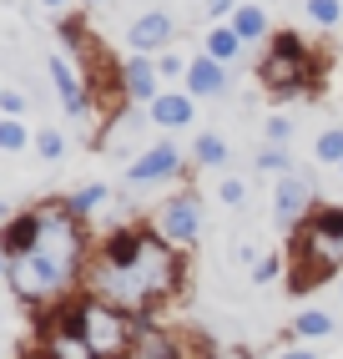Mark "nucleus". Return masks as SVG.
<instances>
[{"mask_svg": "<svg viewBox=\"0 0 343 359\" xmlns=\"http://www.w3.org/2000/svg\"><path fill=\"white\" fill-rule=\"evenodd\" d=\"M177 278H182L177 248L136 228H116L91 263V294L121 314H141L152 299H167L177 289Z\"/></svg>", "mask_w": 343, "mask_h": 359, "instance_id": "1", "label": "nucleus"}, {"mask_svg": "<svg viewBox=\"0 0 343 359\" xmlns=\"http://www.w3.org/2000/svg\"><path fill=\"white\" fill-rule=\"evenodd\" d=\"M333 269H343V208H318L298 228V243H293V283L288 289L303 294L318 278H328Z\"/></svg>", "mask_w": 343, "mask_h": 359, "instance_id": "2", "label": "nucleus"}, {"mask_svg": "<svg viewBox=\"0 0 343 359\" xmlns=\"http://www.w3.org/2000/svg\"><path fill=\"white\" fill-rule=\"evenodd\" d=\"M258 81L273 91V97H298V91H308L318 81V56L293 31H278L273 41H267V56L258 66Z\"/></svg>", "mask_w": 343, "mask_h": 359, "instance_id": "3", "label": "nucleus"}, {"mask_svg": "<svg viewBox=\"0 0 343 359\" xmlns=\"http://www.w3.org/2000/svg\"><path fill=\"white\" fill-rule=\"evenodd\" d=\"M81 329H86L96 359H127L132 344H136V324H127V314L111 309V304H102V299L81 304Z\"/></svg>", "mask_w": 343, "mask_h": 359, "instance_id": "4", "label": "nucleus"}, {"mask_svg": "<svg viewBox=\"0 0 343 359\" xmlns=\"http://www.w3.org/2000/svg\"><path fill=\"white\" fill-rule=\"evenodd\" d=\"M46 359H96L86 329H81V304H61L46 319Z\"/></svg>", "mask_w": 343, "mask_h": 359, "instance_id": "5", "label": "nucleus"}, {"mask_svg": "<svg viewBox=\"0 0 343 359\" xmlns=\"http://www.w3.org/2000/svg\"><path fill=\"white\" fill-rule=\"evenodd\" d=\"M157 228H162V238H172V243H192V238L202 233V203H197V193H177V198H167Z\"/></svg>", "mask_w": 343, "mask_h": 359, "instance_id": "6", "label": "nucleus"}, {"mask_svg": "<svg viewBox=\"0 0 343 359\" xmlns=\"http://www.w3.org/2000/svg\"><path fill=\"white\" fill-rule=\"evenodd\" d=\"M167 41H172V15H167V11H146V15H136L132 26H127V46H132V56L167 51Z\"/></svg>", "mask_w": 343, "mask_h": 359, "instance_id": "7", "label": "nucleus"}, {"mask_svg": "<svg viewBox=\"0 0 343 359\" xmlns=\"http://www.w3.org/2000/svg\"><path fill=\"white\" fill-rule=\"evenodd\" d=\"M177 172H182V152L172 142H157V147H146L127 167V182H162V177H177Z\"/></svg>", "mask_w": 343, "mask_h": 359, "instance_id": "8", "label": "nucleus"}, {"mask_svg": "<svg viewBox=\"0 0 343 359\" xmlns=\"http://www.w3.org/2000/svg\"><path fill=\"white\" fill-rule=\"evenodd\" d=\"M308 208H313V187H308L303 177L288 172V177L273 187V218H278V228H293Z\"/></svg>", "mask_w": 343, "mask_h": 359, "instance_id": "9", "label": "nucleus"}, {"mask_svg": "<svg viewBox=\"0 0 343 359\" xmlns=\"http://www.w3.org/2000/svg\"><path fill=\"white\" fill-rule=\"evenodd\" d=\"M36 243H41V208L15 212V218H10L6 228H0V253H6L10 263H15V258H26Z\"/></svg>", "mask_w": 343, "mask_h": 359, "instance_id": "10", "label": "nucleus"}, {"mask_svg": "<svg viewBox=\"0 0 343 359\" xmlns=\"http://www.w3.org/2000/svg\"><path fill=\"white\" fill-rule=\"evenodd\" d=\"M146 107H152V122L167 127V132H177L197 116V97H192V91H157Z\"/></svg>", "mask_w": 343, "mask_h": 359, "instance_id": "11", "label": "nucleus"}, {"mask_svg": "<svg viewBox=\"0 0 343 359\" xmlns=\"http://www.w3.org/2000/svg\"><path fill=\"white\" fill-rule=\"evenodd\" d=\"M51 81H56V91H61L66 116H86V111H91V91H86V81L76 76V71H71L66 56H51Z\"/></svg>", "mask_w": 343, "mask_h": 359, "instance_id": "12", "label": "nucleus"}, {"mask_svg": "<svg viewBox=\"0 0 343 359\" xmlns=\"http://www.w3.org/2000/svg\"><path fill=\"white\" fill-rule=\"evenodd\" d=\"M187 91L192 97H223L227 91V66L202 51L197 61H187Z\"/></svg>", "mask_w": 343, "mask_h": 359, "instance_id": "13", "label": "nucleus"}, {"mask_svg": "<svg viewBox=\"0 0 343 359\" xmlns=\"http://www.w3.org/2000/svg\"><path fill=\"white\" fill-rule=\"evenodd\" d=\"M157 76H162V71L146 61V56H132L127 66H121V97L152 102V97H157Z\"/></svg>", "mask_w": 343, "mask_h": 359, "instance_id": "14", "label": "nucleus"}, {"mask_svg": "<svg viewBox=\"0 0 343 359\" xmlns=\"http://www.w3.org/2000/svg\"><path fill=\"white\" fill-rule=\"evenodd\" d=\"M227 26H232L242 41H262V36H267V11H262V6H237V11L227 15Z\"/></svg>", "mask_w": 343, "mask_h": 359, "instance_id": "15", "label": "nucleus"}, {"mask_svg": "<svg viewBox=\"0 0 343 359\" xmlns=\"http://www.w3.org/2000/svg\"><path fill=\"white\" fill-rule=\"evenodd\" d=\"M242 46H248V41H242L232 26H217V31H207V56H212V61H223V66H232V61L242 56Z\"/></svg>", "mask_w": 343, "mask_h": 359, "instance_id": "16", "label": "nucleus"}, {"mask_svg": "<svg viewBox=\"0 0 343 359\" xmlns=\"http://www.w3.org/2000/svg\"><path fill=\"white\" fill-rule=\"evenodd\" d=\"M192 157H197V167H227V162H232L227 142L217 137V132H197V142H192Z\"/></svg>", "mask_w": 343, "mask_h": 359, "instance_id": "17", "label": "nucleus"}, {"mask_svg": "<svg viewBox=\"0 0 343 359\" xmlns=\"http://www.w3.org/2000/svg\"><path fill=\"white\" fill-rule=\"evenodd\" d=\"M293 334H298V339H328V334H333V319L323 314V309H303L298 324H293Z\"/></svg>", "mask_w": 343, "mask_h": 359, "instance_id": "18", "label": "nucleus"}, {"mask_svg": "<svg viewBox=\"0 0 343 359\" xmlns=\"http://www.w3.org/2000/svg\"><path fill=\"white\" fill-rule=\"evenodd\" d=\"M102 203H106V187H102V182H86V187H76V193L66 198V208L76 212V218H86V212H96Z\"/></svg>", "mask_w": 343, "mask_h": 359, "instance_id": "19", "label": "nucleus"}, {"mask_svg": "<svg viewBox=\"0 0 343 359\" xmlns=\"http://www.w3.org/2000/svg\"><path fill=\"white\" fill-rule=\"evenodd\" d=\"M31 147V132L20 116H0V152H26Z\"/></svg>", "mask_w": 343, "mask_h": 359, "instance_id": "20", "label": "nucleus"}, {"mask_svg": "<svg viewBox=\"0 0 343 359\" xmlns=\"http://www.w3.org/2000/svg\"><path fill=\"white\" fill-rule=\"evenodd\" d=\"M136 349H141L146 359H177L172 339H167V334H157V329H136Z\"/></svg>", "mask_w": 343, "mask_h": 359, "instance_id": "21", "label": "nucleus"}, {"mask_svg": "<svg viewBox=\"0 0 343 359\" xmlns=\"http://www.w3.org/2000/svg\"><path fill=\"white\" fill-rule=\"evenodd\" d=\"M258 172H278V177H288V172H293L288 147H273V142H267V147L258 152Z\"/></svg>", "mask_w": 343, "mask_h": 359, "instance_id": "22", "label": "nucleus"}, {"mask_svg": "<svg viewBox=\"0 0 343 359\" xmlns=\"http://www.w3.org/2000/svg\"><path fill=\"white\" fill-rule=\"evenodd\" d=\"M313 157L318 162H343V127H328L323 137L313 142Z\"/></svg>", "mask_w": 343, "mask_h": 359, "instance_id": "23", "label": "nucleus"}, {"mask_svg": "<svg viewBox=\"0 0 343 359\" xmlns=\"http://www.w3.org/2000/svg\"><path fill=\"white\" fill-rule=\"evenodd\" d=\"M308 20H313V26H338V20H343V0H308Z\"/></svg>", "mask_w": 343, "mask_h": 359, "instance_id": "24", "label": "nucleus"}, {"mask_svg": "<svg viewBox=\"0 0 343 359\" xmlns=\"http://www.w3.org/2000/svg\"><path fill=\"white\" fill-rule=\"evenodd\" d=\"M36 152H41L46 162H61V157H66V137H61L56 127H41V132H36Z\"/></svg>", "mask_w": 343, "mask_h": 359, "instance_id": "25", "label": "nucleus"}, {"mask_svg": "<svg viewBox=\"0 0 343 359\" xmlns=\"http://www.w3.org/2000/svg\"><path fill=\"white\" fill-rule=\"evenodd\" d=\"M223 203L242 208V203H248V182H242V177H223Z\"/></svg>", "mask_w": 343, "mask_h": 359, "instance_id": "26", "label": "nucleus"}, {"mask_svg": "<svg viewBox=\"0 0 343 359\" xmlns=\"http://www.w3.org/2000/svg\"><path fill=\"white\" fill-rule=\"evenodd\" d=\"M262 132H267V142H273V147H283V142L293 137V122H288V116H273V122H267Z\"/></svg>", "mask_w": 343, "mask_h": 359, "instance_id": "27", "label": "nucleus"}, {"mask_svg": "<svg viewBox=\"0 0 343 359\" xmlns=\"http://www.w3.org/2000/svg\"><path fill=\"white\" fill-rule=\"evenodd\" d=\"M157 71H162V76L172 81V76H187V61L182 56H172V51H162V61H157Z\"/></svg>", "mask_w": 343, "mask_h": 359, "instance_id": "28", "label": "nucleus"}, {"mask_svg": "<svg viewBox=\"0 0 343 359\" xmlns=\"http://www.w3.org/2000/svg\"><path fill=\"white\" fill-rule=\"evenodd\" d=\"M0 111H6V116H20V111H26V97H20V91H6V86H0Z\"/></svg>", "mask_w": 343, "mask_h": 359, "instance_id": "29", "label": "nucleus"}, {"mask_svg": "<svg viewBox=\"0 0 343 359\" xmlns=\"http://www.w3.org/2000/svg\"><path fill=\"white\" fill-rule=\"evenodd\" d=\"M202 11H207L212 20H227V15L237 11V0H202Z\"/></svg>", "mask_w": 343, "mask_h": 359, "instance_id": "30", "label": "nucleus"}, {"mask_svg": "<svg viewBox=\"0 0 343 359\" xmlns=\"http://www.w3.org/2000/svg\"><path fill=\"white\" fill-rule=\"evenodd\" d=\"M278 269H283L278 258H262L258 269H253V278H258V283H273V278H278Z\"/></svg>", "mask_w": 343, "mask_h": 359, "instance_id": "31", "label": "nucleus"}, {"mask_svg": "<svg viewBox=\"0 0 343 359\" xmlns=\"http://www.w3.org/2000/svg\"><path fill=\"white\" fill-rule=\"evenodd\" d=\"M278 359H318L313 349H288V354H278Z\"/></svg>", "mask_w": 343, "mask_h": 359, "instance_id": "32", "label": "nucleus"}, {"mask_svg": "<svg viewBox=\"0 0 343 359\" xmlns=\"http://www.w3.org/2000/svg\"><path fill=\"white\" fill-rule=\"evenodd\" d=\"M6 273H10V258H6V253H0V278H6Z\"/></svg>", "mask_w": 343, "mask_h": 359, "instance_id": "33", "label": "nucleus"}, {"mask_svg": "<svg viewBox=\"0 0 343 359\" xmlns=\"http://www.w3.org/2000/svg\"><path fill=\"white\" fill-rule=\"evenodd\" d=\"M41 6H46V11H61V6H66V0H41Z\"/></svg>", "mask_w": 343, "mask_h": 359, "instance_id": "34", "label": "nucleus"}, {"mask_svg": "<svg viewBox=\"0 0 343 359\" xmlns=\"http://www.w3.org/2000/svg\"><path fill=\"white\" fill-rule=\"evenodd\" d=\"M127 359H146V354H141V349H132V354H127Z\"/></svg>", "mask_w": 343, "mask_h": 359, "instance_id": "35", "label": "nucleus"}, {"mask_svg": "<svg viewBox=\"0 0 343 359\" xmlns=\"http://www.w3.org/2000/svg\"><path fill=\"white\" fill-rule=\"evenodd\" d=\"M91 6H102V0H91Z\"/></svg>", "mask_w": 343, "mask_h": 359, "instance_id": "36", "label": "nucleus"}, {"mask_svg": "<svg viewBox=\"0 0 343 359\" xmlns=\"http://www.w3.org/2000/svg\"><path fill=\"white\" fill-rule=\"evenodd\" d=\"M338 172H343V162H338Z\"/></svg>", "mask_w": 343, "mask_h": 359, "instance_id": "37", "label": "nucleus"}]
</instances>
